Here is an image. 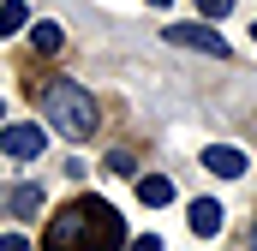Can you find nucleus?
Wrapping results in <instances>:
<instances>
[{
  "label": "nucleus",
  "instance_id": "1",
  "mask_svg": "<svg viewBox=\"0 0 257 251\" xmlns=\"http://www.w3.org/2000/svg\"><path fill=\"white\" fill-rule=\"evenodd\" d=\"M48 251H120L126 245V215L102 197H72L42 233Z\"/></svg>",
  "mask_w": 257,
  "mask_h": 251
},
{
  "label": "nucleus",
  "instance_id": "2",
  "mask_svg": "<svg viewBox=\"0 0 257 251\" xmlns=\"http://www.w3.org/2000/svg\"><path fill=\"white\" fill-rule=\"evenodd\" d=\"M42 114H48V126H54L60 138H72V144H84V138L96 132V102H90V90H78L72 78H48V84H42Z\"/></svg>",
  "mask_w": 257,
  "mask_h": 251
},
{
  "label": "nucleus",
  "instance_id": "3",
  "mask_svg": "<svg viewBox=\"0 0 257 251\" xmlns=\"http://www.w3.org/2000/svg\"><path fill=\"white\" fill-rule=\"evenodd\" d=\"M42 144H48V138H42V126H0V150H6V156H12V162H36V156H42Z\"/></svg>",
  "mask_w": 257,
  "mask_h": 251
},
{
  "label": "nucleus",
  "instance_id": "4",
  "mask_svg": "<svg viewBox=\"0 0 257 251\" xmlns=\"http://www.w3.org/2000/svg\"><path fill=\"white\" fill-rule=\"evenodd\" d=\"M162 36H168V42H180V48H197V54H209V60H227V42H221L215 30H203V24H168Z\"/></svg>",
  "mask_w": 257,
  "mask_h": 251
},
{
  "label": "nucleus",
  "instance_id": "5",
  "mask_svg": "<svg viewBox=\"0 0 257 251\" xmlns=\"http://www.w3.org/2000/svg\"><path fill=\"white\" fill-rule=\"evenodd\" d=\"M203 168H209L215 180H239V174H245V156H239L233 144H209V150H203Z\"/></svg>",
  "mask_w": 257,
  "mask_h": 251
},
{
  "label": "nucleus",
  "instance_id": "6",
  "mask_svg": "<svg viewBox=\"0 0 257 251\" xmlns=\"http://www.w3.org/2000/svg\"><path fill=\"white\" fill-rule=\"evenodd\" d=\"M192 233H203V239L221 233V203H215V197H197L192 203Z\"/></svg>",
  "mask_w": 257,
  "mask_h": 251
},
{
  "label": "nucleus",
  "instance_id": "7",
  "mask_svg": "<svg viewBox=\"0 0 257 251\" xmlns=\"http://www.w3.org/2000/svg\"><path fill=\"white\" fill-rule=\"evenodd\" d=\"M138 197H144L150 209H168V203H174V180H162V174H144V180H138Z\"/></svg>",
  "mask_w": 257,
  "mask_h": 251
},
{
  "label": "nucleus",
  "instance_id": "8",
  "mask_svg": "<svg viewBox=\"0 0 257 251\" xmlns=\"http://www.w3.org/2000/svg\"><path fill=\"white\" fill-rule=\"evenodd\" d=\"M0 209H12V215H36V209H42V191H36V186L0 191Z\"/></svg>",
  "mask_w": 257,
  "mask_h": 251
},
{
  "label": "nucleus",
  "instance_id": "9",
  "mask_svg": "<svg viewBox=\"0 0 257 251\" xmlns=\"http://www.w3.org/2000/svg\"><path fill=\"white\" fill-rule=\"evenodd\" d=\"M18 30H30V6L24 0H0V36H18Z\"/></svg>",
  "mask_w": 257,
  "mask_h": 251
},
{
  "label": "nucleus",
  "instance_id": "10",
  "mask_svg": "<svg viewBox=\"0 0 257 251\" xmlns=\"http://www.w3.org/2000/svg\"><path fill=\"white\" fill-rule=\"evenodd\" d=\"M30 42H36V54H60L66 30H60V24H30Z\"/></svg>",
  "mask_w": 257,
  "mask_h": 251
},
{
  "label": "nucleus",
  "instance_id": "11",
  "mask_svg": "<svg viewBox=\"0 0 257 251\" xmlns=\"http://www.w3.org/2000/svg\"><path fill=\"white\" fill-rule=\"evenodd\" d=\"M197 12L203 18H221V12H233V0H197Z\"/></svg>",
  "mask_w": 257,
  "mask_h": 251
},
{
  "label": "nucleus",
  "instance_id": "12",
  "mask_svg": "<svg viewBox=\"0 0 257 251\" xmlns=\"http://www.w3.org/2000/svg\"><path fill=\"white\" fill-rule=\"evenodd\" d=\"M0 251H30V239L24 233H0Z\"/></svg>",
  "mask_w": 257,
  "mask_h": 251
},
{
  "label": "nucleus",
  "instance_id": "13",
  "mask_svg": "<svg viewBox=\"0 0 257 251\" xmlns=\"http://www.w3.org/2000/svg\"><path fill=\"white\" fill-rule=\"evenodd\" d=\"M132 251H162V239H156V233H138V239H132Z\"/></svg>",
  "mask_w": 257,
  "mask_h": 251
},
{
  "label": "nucleus",
  "instance_id": "14",
  "mask_svg": "<svg viewBox=\"0 0 257 251\" xmlns=\"http://www.w3.org/2000/svg\"><path fill=\"white\" fill-rule=\"evenodd\" d=\"M150 6H174V0H150Z\"/></svg>",
  "mask_w": 257,
  "mask_h": 251
},
{
  "label": "nucleus",
  "instance_id": "15",
  "mask_svg": "<svg viewBox=\"0 0 257 251\" xmlns=\"http://www.w3.org/2000/svg\"><path fill=\"white\" fill-rule=\"evenodd\" d=\"M251 42H257V24H251Z\"/></svg>",
  "mask_w": 257,
  "mask_h": 251
}]
</instances>
